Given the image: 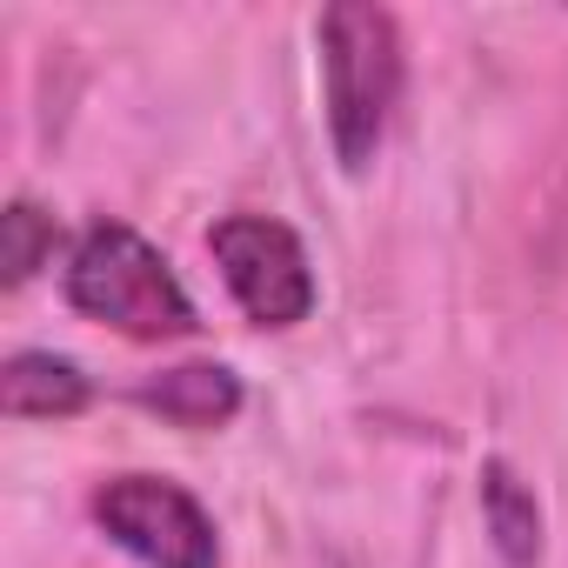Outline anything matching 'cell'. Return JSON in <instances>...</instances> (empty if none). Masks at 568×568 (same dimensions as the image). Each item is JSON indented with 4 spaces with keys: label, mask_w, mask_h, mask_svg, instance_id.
<instances>
[{
    "label": "cell",
    "mask_w": 568,
    "mask_h": 568,
    "mask_svg": "<svg viewBox=\"0 0 568 568\" xmlns=\"http://www.w3.org/2000/svg\"><path fill=\"white\" fill-rule=\"evenodd\" d=\"M207 254L227 281V295L234 308L281 335V328H302L315 315V261L302 247V234L288 221H274V214H221L207 227Z\"/></svg>",
    "instance_id": "3957f363"
},
{
    "label": "cell",
    "mask_w": 568,
    "mask_h": 568,
    "mask_svg": "<svg viewBox=\"0 0 568 568\" xmlns=\"http://www.w3.org/2000/svg\"><path fill=\"white\" fill-rule=\"evenodd\" d=\"M481 521H488V541L508 568H535L541 561V501L535 488L515 475V462H481Z\"/></svg>",
    "instance_id": "52a82bcc"
},
{
    "label": "cell",
    "mask_w": 568,
    "mask_h": 568,
    "mask_svg": "<svg viewBox=\"0 0 568 568\" xmlns=\"http://www.w3.org/2000/svg\"><path fill=\"white\" fill-rule=\"evenodd\" d=\"M88 402H94V388L68 355L21 348V355H8V368H0V408L14 422H68Z\"/></svg>",
    "instance_id": "8992f818"
},
{
    "label": "cell",
    "mask_w": 568,
    "mask_h": 568,
    "mask_svg": "<svg viewBox=\"0 0 568 568\" xmlns=\"http://www.w3.org/2000/svg\"><path fill=\"white\" fill-rule=\"evenodd\" d=\"M48 261H54V214H41L34 201H8V214H0V267H8V288H28Z\"/></svg>",
    "instance_id": "ba28073f"
},
{
    "label": "cell",
    "mask_w": 568,
    "mask_h": 568,
    "mask_svg": "<svg viewBox=\"0 0 568 568\" xmlns=\"http://www.w3.org/2000/svg\"><path fill=\"white\" fill-rule=\"evenodd\" d=\"M134 402L154 408V415L174 422V428H227V422L241 415V382H234V368H221V362H181V368L148 375V382L134 388Z\"/></svg>",
    "instance_id": "5b68a950"
},
{
    "label": "cell",
    "mask_w": 568,
    "mask_h": 568,
    "mask_svg": "<svg viewBox=\"0 0 568 568\" xmlns=\"http://www.w3.org/2000/svg\"><path fill=\"white\" fill-rule=\"evenodd\" d=\"M94 528L128 548L141 568H221V528L214 515L168 475H108L88 501Z\"/></svg>",
    "instance_id": "277c9868"
},
{
    "label": "cell",
    "mask_w": 568,
    "mask_h": 568,
    "mask_svg": "<svg viewBox=\"0 0 568 568\" xmlns=\"http://www.w3.org/2000/svg\"><path fill=\"white\" fill-rule=\"evenodd\" d=\"M68 308L128 335V342H181L201 328L181 274L168 267V254L134 234L128 221H88L68 247Z\"/></svg>",
    "instance_id": "7a4b0ae2"
},
{
    "label": "cell",
    "mask_w": 568,
    "mask_h": 568,
    "mask_svg": "<svg viewBox=\"0 0 568 568\" xmlns=\"http://www.w3.org/2000/svg\"><path fill=\"white\" fill-rule=\"evenodd\" d=\"M315 48H322V108H328V141L335 161L348 174H368L395 108H402V28L388 8H368V0H342V8H322L315 21Z\"/></svg>",
    "instance_id": "6da1fadb"
}]
</instances>
